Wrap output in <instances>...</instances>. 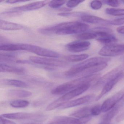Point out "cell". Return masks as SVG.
Returning <instances> with one entry per match:
<instances>
[{
  "label": "cell",
  "mask_w": 124,
  "mask_h": 124,
  "mask_svg": "<svg viewBox=\"0 0 124 124\" xmlns=\"http://www.w3.org/2000/svg\"><path fill=\"white\" fill-rule=\"evenodd\" d=\"M89 26L87 24L78 22H66L41 28L38 31L43 35L55 34L58 35H67L81 34L88 30Z\"/></svg>",
  "instance_id": "1"
},
{
  "label": "cell",
  "mask_w": 124,
  "mask_h": 124,
  "mask_svg": "<svg viewBox=\"0 0 124 124\" xmlns=\"http://www.w3.org/2000/svg\"><path fill=\"white\" fill-rule=\"evenodd\" d=\"M100 77V74H95L92 75L80 77L71 81L60 85L52 90L51 93L53 95L64 94L82 85L91 83L98 80Z\"/></svg>",
  "instance_id": "2"
},
{
  "label": "cell",
  "mask_w": 124,
  "mask_h": 124,
  "mask_svg": "<svg viewBox=\"0 0 124 124\" xmlns=\"http://www.w3.org/2000/svg\"><path fill=\"white\" fill-rule=\"evenodd\" d=\"M110 61L109 58L106 57H96L90 58L72 67L64 73L67 77H77L83 72L91 67L107 63Z\"/></svg>",
  "instance_id": "3"
},
{
  "label": "cell",
  "mask_w": 124,
  "mask_h": 124,
  "mask_svg": "<svg viewBox=\"0 0 124 124\" xmlns=\"http://www.w3.org/2000/svg\"><path fill=\"white\" fill-rule=\"evenodd\" d=\"M91 83H87L82 85L64 94L59 98L49 104L46 108V111H50L56 108H58L64 103L82 94L90 88L91 86Z\"/></svg>",
  "instance_id": "4"
},
{
  "label": "cell",
  "mask_w": 124,
  "mask_h": 124,
  "mask_svg": "<svg viewBox=\"0 0 124 124\" xmlns=\"http://www.w3.org/2000/svg\"><path fill=\"white\" fill-rule=\"evenodd\" d=\"M124 71V63L100 78L93 85L91 90L95 91L100 90L101 89H102L103 87L108 82L123 73Z\"/></svg>",
  "instance_id": "5"
},
{
  "label": "cell",
  "mask_w": 124,
  "mask_h": 124,
  "mask_svg": "<svg viewBox=\"0 0 124 124\" xmlns=\"http://www.w3.org/2000/svg\"><path fill=\"white\" fill-rule=\"evenodd\" d=\"M1 116L8 119L17 120H30L33 121H44L47 119V116L39 113L16 112L2 115Z\"/></svg>",
  "instance_id": "6"
},
{
  "label": "cell",
  "mask_w": 124,
  "mask_h": 124,
  "mask_svg": "<svg viewBox=\"0 0 124 124\" xmlns=\"http://www.w3.org/2000/svg\"><path fill=\"white\" fill-rule=\"evenodd\" d=\"M21 50L33 53L38 55L47 58H58L60 55L56 51L29 44H20Z\"/></svg>",
  "instance_id": "7"
},
{
  "label": "cell",
  "mask_w": 124,
  "mask_h": 124,
  "mask_svg": "<svg viewBox=\"0 0 124 124\" xmlns=\"http://www.w3.org/2000/svg\"><path fill=\"white\" fill-rule=\"evenodd\" d=\"M29 59L30 61L34 63L51 67H64L68 64L66 62L54 58L31 56Z\"/></svg>",
  "instance_id": "8"
},
{
  "label": "cell",
  "mask_w": 124,
  "mask_h": 124,
  "mask_svg": "<svg viewBox=\"0 0 124 124\" xmlns=\"http://www.w3.org/2000/svg\"><path fill=\"white\" fill-rule=\"evenodd\" d=\"M100 55L104 56H115L124 53V44L106 45L99 50Z\"/></svg>",
  "instance_id": "9"
},
{
  "label": "cell",
  "mask_w": 124,
  "mask_h": 124,
  "mask_svg": "<svg viewBox=\"0 0 124 124\" xmlns=\"http://www.w3.org/2000/svg\"><path fill=\"white\" fill-rule=\"evenodd\" d=\"M91 117L79 119L66 116H59L55 117L48 124H85L91 120Z\"/></svg>",
  "instance_id": "10"
},
{
  "label": "cell",
  "mask_w": 124,
  "mask_h": 124,
  "mask_svg": "<svg viewBox=\"0 0 124 124\" xmlns=\"http://www.w3.org/2000/svg\"><path fill=\"white\" fill-rule=\"evenodd\" d=\"M95 98L96 99V97L94 94H91L86 95L75 100L65 102L58 109H65L88 103L93 101L95 99Z\"/></svg>",
  "instance_id": "11"
},
{
  "label": "cell",
  "mask_w": 124,
  "mask_h": 124,
  "mask_svg": "<svg viewBox=\"0 0 124 124\" xmlns=\"http://www.w3.org/2000/svg\"><path fill=\"white\" fill-rule=\"evenodd\" d=\"M124 93V89H123L106 99L101 105L102 112H108L111 110L117 103Z\"/></svg>",
  "instance_id": "12"
},
{
  "label": "cell",
  "mask_w": 124,
  "mask_h": 124,
  "mask_svg": "<svg viewBox=\"0 0 124 124\" xmlns=\"http://www.w3.org/2000/svg\"><path fill=\"white\" fill-rule=\"evenodd\" d=\"M91 43L88 41L78 40L69 43L66 45L67 50L72 53H79L88 50Z\"/></svg>",
  "instance_id": "13"
},
{
  "label": "cell",
  "mask_w": 124,
  "mask_h": 124,
  "mask_svg": "<svg viewBox=\"0 0 124 124\" xmlns=\"http://www.w3.org/2000/svg\"><path fill=\"white\" fill-rule=\"evenodd\" d=\"M124 106V93L116 105L103 116L101 122L110 123L111 120L117 115Z\"/></svg>",
  "instance_id": "14"
},
{
  "label": "cell",
  "mask_w": 124,
  "mask_h": 124,
  "mask_svg": "<svg viewBox=\"0 0 124 124\" xmlns=\"http://www.w3.org/2000/svg\"><path fill=\"white\" fill-rule=\"evenodd\" d=\"M50 2L47 0L38 1L34 2L29 4H27L22 6L16 7L12 8L11 10L19 11H27L34 10L39 8H42L45 6L47 4L49 3Z\"/></svg>",
  "instance_id": "15"
},
{
  "label": "cell",
  "mask_w": 124,
  "mask_h": 124,
  "mask_svg": "<svg viewBox=\"0 0 124 124\" xmlns=\"http://www.w3.org/2000/svg\"><path fill=\"white\" fill-rule=\"evenodd\" d=\"M123 73L119 75V76L115 78L114 79L109 81L106 83L103 87L101 93H99L98 96L95 99L96 101H98L101 99L103 96L107 93L109 92L123 78Z\"/></svg>",
  "instance_id": "16"
},
{
  "label": "cell",
  "mask_w": 124,
  "mask_h": 124,
  "mask_svg": "<svg viewBox=\"0 0 124 124\" xmlns=\"http://www.w3.org/2000/svg\"><path fill=\"white\" fill-rule=\"evenodd\" d=\"M0 71L1 72H9L18 74H23L26 71L23 67L10 66L1 63L0 64Z\"/></svg>",
  "instance_id": "17"
},
{
  "label": "cell",
  "mask_w": 124,
  "mask_h": 124,
  "mask_svg": "<svg viewBox=\"0 0 124 124\" xmlns=\"http://www.w3.org/2000/svg\"><path fill=\"white\" fill-rule=\"evenodd\" d=\"M23 26L21 24L3 20H0V29L2 30L7 31H16L22 29Z\"/></svg>",
  "instance_id": "18"
},
{
  "label": "cell",
  "mask_w": 124,
  "mask_h": 124,
  "mask_svg": "<svg viewBox=\"0 0 124 124\" xmlns=\"http://www.w3.org/2000/svg\"><path fill=\"white\" fill-rule=\"evenodd\" d=\"M6 93L8 97L13 98H27L32 95V93L30 91L18 89L8 90Z\"/></svg>",
  "instance_id": "19"
},
{
  "label": "cell",
  "mask_w": 124,
  "mask_h": 124,
  "mask_svg": "<svg viewBox=\"0 0 124 124\" xmlns=\"http://www.w3.org/2000/svg\"><path fill=\"white\" fill-rule=\"evenodd\" d=\"M82 20L86 23L91 24H109V21L105 20L100 17L91 15H83L81 16Z\"/></svg>",
  "instance_id": "20"
},
{
  "label": "cell",
  "mask_w": 124,
  "mask_h": 124,
  "mask_svg": "<svg viewBox=\"0 0 124 124\" xmlns=\"http://www.w3.org/2000/svg\"><path fill=\"white\" fill-rule=\"evenodd\" d=\"M0 84L3 85H10L24 88L28 87L29 86L27 83L23 81L11 79H3L1 80Z\"/></svg>",
  "instance_id": "21"
},
{
  "label": "cell",
  "mask_w": 124,
  "mask_h": 124,
  "mask_svg": "<svg viewBox=\"0 0 124 124\" xmlns=\"http://www.w3.org/2000/svg\"><path fill=\"white\" fill-rule=\"evenodd\" d=\"M90 107H82L70 114V115L79 119H83L86 117H91V114Z\"/></svg>",
  "instance_id": "22"
},
{
  "label": "cell",
  "mask_w": 124,
  "mask_h": 124,
  "mask_svg": "<svg viewBox=\"0 0 124 124\" xmlns=\"http://www.w3.org/2000/svg\"><path fill=\"white\" fill-rule=\"evenodd\" d=\"M96 40L100 43L105 44L106 45H111L112 43L115 42L117 40L115 36L110 33L103 37H98Z\"/></svg>",
  "instance_id": "23"
},
{
  "label": "cell",
  "mask_w": 124,
  "mask_h": 124,
  "mask_svg": "<svg viewBox=\"0 0 124 124\" xmlns=\"http://www.w3.org/2000/svg\"><path fill=\"white\" fill-rule=\"evenodd\" d=\"M88 56V55L85 54L79 55H69L64 56V59L69 62H77L84 61L87 58Z\"/></svg>",
  "instance_id": "24"
},
{
  "label": "cell",
  "mask_w": 124,
  "mask_h": 124,
  "mask_svg": "<svg viewBox=\"0 0 124 124\" xmlns=\"http://www.w3.org/2000/svg\"><path fill=\"white\" fill-rule=\"evenodd\" d=\"M0 51H14L21 50L19 44L5 43L0 45Z\"/></svg>",
  "instance_id": "25"
},
{
  "label": "cell",
  "mask_w": 124,
  "mask_h": 124,
  "mask_svg": "<svg viewBox=\"0 0 124 124\" xmlns=\"http://www.w3.org/2000/svg\"><path fill=\"white\" fill-rule=\"evenodd\" d=\"M10 104L11 106L14 108H23L28 106L29 105L30 102L26 100L19 99L12 101Z\"/></svg>",
  "instance_id": "26"
},
{
  "label": "cell",
  "mask_w": 124,
  "mask_h": 124,
  "mask_svg": "<svg viewBox=\"0 0 124 124\" xmlns=\"http://www.w3.org/2000/svg\"><path fill=\"white\" fill-rule=\"evenodd\" d=\"M0 62L2 61L6 62H16V56L13 54H11L0 53Z\"/></svg>",
  "instance_id": "27"
},
{
  "label": "cell",
  "mask_w": 124,
  "mask_h": 124,
  "mask_svg": "<svg viewBox=\"0 0 124 124\" xmlns=\"http://www.w3.org/2000/svg\"><path fill=\"white\" fill-rule=\"evenodd\" d=\"M97 36L94 33L84 32L78 35L77 38L80 40H87L97 38Z\"/></svg>",
  "instance_id": "28"
},
{
  "label": "cell",
  "mask_w": 124,
  "mask_h": 124,
  "mask_svg": "<svg viewBox=\"0 0 124 124\" xmlns=\"http://www.w3.org/2000/svg\"><path fill=\"white\" fill-rule=\"evenodd\" d=\"M105 12L107 14L114 16H124V8H107Z\"/></svg>",
  "instance_id": "29"
},
{
  "label": "cell",
  "mask_w": 124,
  "mask_h": 124,
  "mask_svg": "<svg viewBox=\"0 0 124 124\" xmlns=\"http://www.w3.org/2000/svg\"><path fill=\"white\" fill-rule=\"evenodd\" d=\"M66 1L52 0L48 3V6L53 8H58L66 3Z\"/></svg>",
  "instance_id": "30"
},
{
  "label": "cell",
  "mask_w": 124,
  "mask_h": 124,
  "mask_svg": "<svg viewBox=\"0 0 124 124\" xmlns=\"http://www.w3.org/2000/svg\"><path fill=\"white\" fill-rule=\"evenodd\" d=\"M58 16L63 17H77V16H80L81 17L83 16L81 13H77V12H62L58 14Z\"/></svg>",
  "instance_id": "31"
},
{
  "label": "cell",
  "mask_w": 124,
  "mask_h": 124,
  "mask_svg": "<svg viewBox=\"0 0 124 124\" xmlns=\"http://www.w3.org/2000/svg\"><path fill=\"white\" fill-rule=\"evenodd\" d=\"M102 112L101 105H96L92 107L91 109V116H98Z\"/></svg>",
  "instance_id": "32"
},
{
  "label": "cell",
  "mask_w": 124,
  "mask_h": 124,
  "mask_svg": "<svg viewBox=\"0 0 124 124\" xmlns=\"http://www.w3.org/2000/svg\"><path fill=\"white\" fill-rule=\"evenodd\" d=\"M84 1L83 0H69L67 1L66 3V6L69 8H75L79 5L82 3Z\"/></svg>",
  "instance_id": "33"
},
{
  "label": "cell",
  "mask_w": 124,
  "mask_h": 124,
  "mask_svg": "<svg viewBox=\"0 0 124 124\" xmlns=\"http://www.w3.org/2000/svg\"><path fill=\"white\" fill-rule=\"evenodd\" d=\"M102 6V2L99 0H93L90 3L91 7L92 9L94 10H98L101 9Z\"/></svg>",
  "instance_id": "34"
},
{
  "label": "cell",
  "mask_w": 124,
  "mask_h": 124,
  "mask_svg": "<svg viewBox=\"0 0 124 124\" xmlns=\"http://www.w3.org/2000/svg\"><path fill=\"white\" fill-rule=\"evenodd\" d=\"M11 10V11H6V12L1 13L0 16H6V17H12V16H17V15H20L21 14V13H19V11L12 10Z\"/></svg>",
  "instance_id": "35"
},
{
  "label": "cell",
  "mask_w": 124,
  "mask_h": 124,
  "mask_svg": "<svg viewBox=\"0 0 124 124\" xmlns=\"http://www.w3.org/2000/svg\"><path fill=\"white\" fill-rule=\"evenodd\" d=\"M30 81H31L32 82L34 83L35 84H38L41 85H48V83L46 82L45 81H43V80L40 79L35 78H30Z\"/></svg>",
  "instance_id": "36"
},
{
  "label": "cell",
  "mask_w": 124,
  "mask_h": 124,
  "mask_svg": "<svg viewBox=\"0 0 124 124\" xmlns=\"http://www.w3.org/2000/svg\"><path fill=\"white\" fill-rule=\"evenodd\" d=\"M109 24L115 26H119L124 24V17L114 19L109 21Z\"/></svg>",
  "instance_id": "37"
},
{
  "label": "cell",
  "mask_w": 124,
  "mask_h": 124,
  "mask_svg": "<svg viewBox=\"0 0 124 124\" xmlns=\"http://www.w3.org/2000/svg\"><path fill=\"white\" fill-rule=\"evenodd\" d=\"M106 4L113 7H118L120 5V3L119 1L116 0H108L104 1Z\"/></svg>",
  "instance_id": "38"
},
{
  "label": "cell",
  "mask_w": 124,
  "mask_h": 124,
  "mask_svg": "<svg viewBox=\"0 0 124 124\" xmlns=\"http://www.w3.org/2000/svg\"><path fill=\"white\" fill-rule=\"evenodd\" d=\"M0 124H16L14 122L10 121L0 116Z\"/></svg>",
  "instance_id": "39"
},
{
  "label": "cell",
  "mask_w": 124,
  "mask_h": 124,
  "mask_svg": "<svg viewBox=\"0 0 124 124\" xmlns=\"http://www.w3.org/2000/svg\"><path fill=\"white\" fill-rule=\"evenodd\" d=\"M115 120L117 122H120L124 120V109L116 116Z\"/></svg>",
  "instance_id": "40"
},
{
  "label": "cell",
  "mask_w": 124,
  "mask_h": 124,
  "mask_svg": "<svg viewBox=\"0 0 124 124\" xmlns=\"http://www.w3.org/2000/svg\"><path fill=\"white\" fill-rule=\"evenodd\" d=\"M26 0H8L6 1V2L9 4H14V3H19L24 2H26Z\"/></svg>",
  "instance_id": "41"
},
{
  "label": "cell",
  "mask_w": 124,
  "mask_h": 124,
  "mask_svg": "<svg viewBox=\"0 0 124 124\" xmlns=\"http://www.w3.org/2000/svg\"><path fill=\"white\" fill-rule=\"evenodd\" d=\"M117 32L120 34H124V26H120L116 29Z\"/></svg>",
  "instance_id": "42"
},
{
  "label": "cell",
  "mask_w": 124,
  "mask_h": 124,
  "mask_svg": "<svg viewBox=\"0 0 124 124\" xmlns=\"http://www.w3.org/2000/svg\"><path fill=\"white\" fill-rule=\"evenodd\" d=\"M71 8H62L60 9V10L63 11V12H69V11H71Z\"/></svg>",
  "instance_id": "43"
},
{
  "label": "cell",
  "mask_w": 124,
  "mask_h": 124,
  "mask_svg": "<svg viewBox=\"0 0 124 124\" xmlns=\"http://www.w3.org/2000/svg\"><path fill=\"white\" fill-rule=\"evenodd\" d=\"M37 124V123H27V124Z\"/></svg>",
  "instance_id": "44"
},
{
  "label": "cell",
  "mask_w": 124,
  "mask_h": 124,
  "mask_svg": "<svg viewBox=\"0 0 124 124\" xmlns=\"http://www.w3.org/2000/svg\"><path fill=\"white\" fill-rule=\"evenodd\" d=\"M122 1L123 2V3L124 4V0H122Z\"/></svg>",
  "instance_id": "45"
}]
</instances>
